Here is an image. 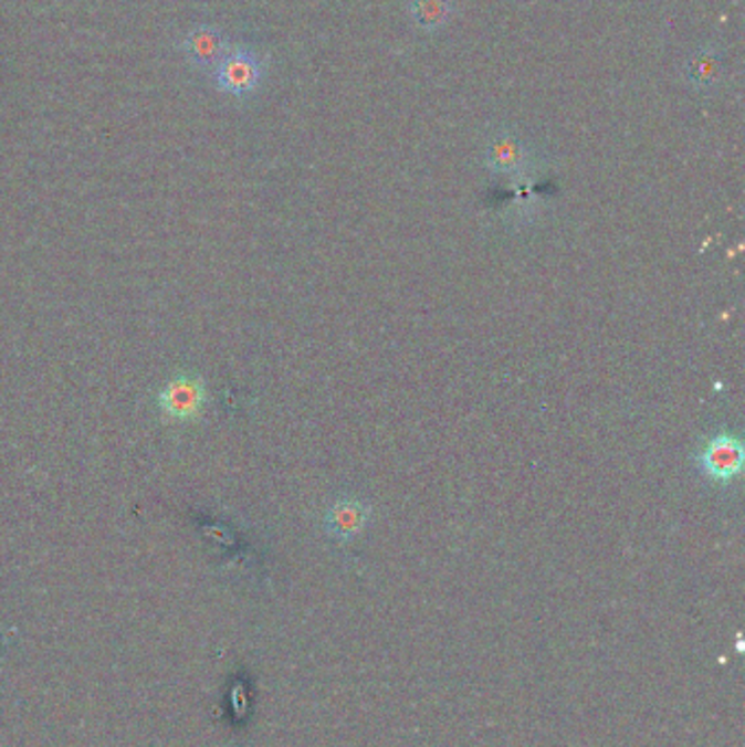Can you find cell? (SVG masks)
Wrapping results in <instances>:
<instances>
[{"label": "cell", "mask_w": 745, "mask_h": 747, "mask_svg": "<svg viewBox=\"0 0 745 747\" xmlns=\"http://www.w3.org/2000/svg\"><path fill=\"white\" fill-rule=\"evenodd\" d=\"M265 77V64L259 53L250 49H230V53L214 69V84L223 93L234 96L256 93Z\"/></svg>", "instance_id": "6da1fadb"}, {"label": "cell", "mask_w": 745, "mask_h": 747, "mask_svg": "<svg viewBox=\"0 0 745 747\" xmlns=\"http://www.w3.org/2000/svg\"><path fill=\"white\" fill-rule=\"evenodd\" d=\"M686 86L697 94H713L724 82L726 55L715 42L697 44L682 64Z\"/></svg>", "instance_id": "7a4b0ae2"}, {"label": "cell", "mask_w": 745, "mask_h": 747, "mask_svg": "<svg viewBox=\"0 0 745 747\" xmlns=\"http://www.w3.org/2000/svg\"><path fill=\"white\" fill-rule=\"evenodd\" d=\"M483 158H485L487 167L496 173L521 176L529 169L532 151L516 131L499 129L487 138Z\"/></svg>", "instance_id": "3957f363"}, {"label": "cell", "mask_w": 745, "mask_h": 747, "mask_svg": "<svg viewBox=\"0 0 745 747\" xmlns=\"http://www.w3.org/2000/svg\"><path fill=\"white\" fill-rule=\"evenodd\" d=\"M700 464L709 476L715 481H731L739 474L744 464V449L742 442L728 433L715 438L702 453Z\"/></svg>", "instance_id": "277c9868"}, {"label": "cell", "mask_w": 745, "mask_h": 747, "mask_svg": "<svg viewBox=\"0 0 745 747\" xmlns=\"http://www.w3.org/2000/svg\"><path fill=\"white\" fill-rule=\"evenodd\" d=\"M230 44L225 40L223 33L210 29V27H203L199 31H192L185 42V53L190 60V64L195 66H201L203 71H214L217 64L230 53Z\"/></svg>", "instance_id": "5b68a950"}, {"label": "cell", "mask_w": 745, "mask_h": 747, "mask_svg": "<svg viewBox=\"0 0 745 747\" xmlns=\"http://www.w3.org/2000/svg\"><path fill=\"white\" fill-rule=\"evenodd\" d=\"M370 509L361 501H342L337 503L326 518V527L335 538L348 540L357 536L368 523Z\"/></svg>", "instance_id": "8992f818"}, {"label": "cell", "mask_w": 745, "mask_h": 747, "mask_svg": "<svg viewBox=\"0 0 745 747\" xmlns=\"http://www.w3.org/2000/svg\"><path fill=\"white\" fill-rule=\"evenodd\" d=\"M409 18L422 33L442 31L455 13L453 0H409Z\"/></svg>", "instance_id": "52a82bcc"}, {"label": "cell", "mask_w": 745, "mask_h": 747, "mask_svg": "<svg viewBox=\"0 0 745 747\" xmlns=\"http://www.w3.org/2000/svg\"><path fill=\"white\" fill-rule=\"evenodd\" d=\"M201 404V389H197L192 382L180 380L165 393V409L174 413L176 418L192 415Z\"/></svg>", "instance_id": "ba28073f"}]
</instances>
